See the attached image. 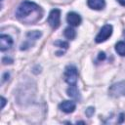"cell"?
<instances>
[{"instance_id": "obj_8", "label": "cell", "mask_w": 125, "mask_h": 125, "mask_svg": "<svg viewBox=\"0 0 125 125\" xmlns=\"http://www.w3.org/2000/svg\"><path fill=\"white\" fill-rule=\"evenodd\" d=\"M75 107H76V104L72 101H63L60 104L61 110H62L65 113H71V112H73L74 109H75Z\"/></svg>"}, {"instance_id": "obj_20", "label": "cell", "mask_w": 125, "mask_h": 125, "mask_svg": "<svg viewBox=\"0 0 125 125\" xmlns=\"http://www.w3.org/2000/svg\"><path fill=\"white\" fill-rule=\"evenodd\" d=\"M124 37H125V31H124Z\"/></svg>"}, {"instance_id": "obj_17", "label": "cell", "mask_w": 125, "mask_h": 125, "mask_svg": "<svg viewBox=\"0 0 125 125\" xmlns=\"http://www.w3.org/2000/svg\"><path fill=\"white\" fill-rule=\"evenodd\" d=\"M104 59H105L104 53V52H100V53H99V60H100V61H103V60H104Z\"/></svg>"}, {"instance_id": "obj_18", "label": "cell", "mask_w": 125, "mask_h": 125, "mask_svg": "<svg viewBox=\"0 0 125 125\" xmlns=\"http://www.w3.org/2000/svg\"><path fill=\"white\" fill-rule=\"evenodd\" d=\"M6 99L4 98V97H1V108H4V106H5V104H6Z\"/></svg>"}, {"instance_id": "obj_7", "label": "cell", "mask_w": 125, "mask_h": 125, "mask_svg": "<svg viewBox=\"0 0 125 125\" xmlns=\"http://www.w3.org/2000/svg\"><path fill=\"white\" fill-rule=\"evenodd\" d=\"M13 45V39L11 36L6 35V34H1L0 35V50L2 52L9 50Z\"/></svg>"}, {"instance_id": "obj_13", "label": "cell", "mask_w": 125, "mask_h": 125, "mask_svg": "<svg viewBox=\"0 0 125 125\" xmlns=\"http://www.w3.org/2000/svg\"><path fill=\"white\" fill-rule=\"evenodd\" d=\"M42 35L41 31L38 30H33V31H29L26 33V38L28 40H37L38 38H40Z\"/></svg>"}, {"instance_id": "obj_15", "label": "cell", "mask_w": 125, "mask_h": 125, "mask_svg": "<svg viewBox=\"0 0 125 125\" xmlns=\"http://www.w3.org/2000/svg\"><path fill=\"white\" fill-rule=\"evenodd\" d=\"M94 112H95V108L92 107V106H90V107H88V108L86 109V115H87L88 117H91V116L94 114Z\"/></svg>"}, {"instance_id": "obj_16", "label": "cell", "mask_w": 125, "mask_h": 125, "mask_svg": "<svg viewBox=\"0 0 125 125\" xmlns=\"http://www.w3.org/2000/svg\"><path fill=\"white\" fill-rule=\"evenodd\" d=\"M2 62H3L4 64H7V63H12V62H13V60H12L11 58L4 57V58L2 59Z\"/></svg>"}, {"instance_id": "obj_6", "label": "cell", "mask_w": 125, "mask_h": 125, "mask_svg": "<svg viewBox=\"0 0 125 125\" xmlns=\"http://www.w3.org/2000/svg\"><path fill=\"white\" fill-rule=\"evenodd\" d=\"M81 17L75 12H69L66 16V21L70 26H78L81 23Z\"/></svg>"}, {"instance_id": "obj_14", "label": "cell", "mask_w": 125, "mask_h": 125, "mask_svg": "<svg viewBox=\"0 0 125 125\" xmlns=\"http://www.w3.org/2000/svg\"><path fill=\"white\" fill-rule=\"evenodd\" d=\"M55 45H56L57 47L63 48V49H67V48H68V43L65 42V41H62V40L56 41V42H55Z\"/></svg>"}, {"instance_id": "obj_10", "label": "cell", "mask_w": 125, "mask_h": 125, "mask_svg": "<svg viewBox=\"0 0 125 125\" xmlns=\"http://www.w3.org/2000/svg\"><path fill=\"white\" fill-rule=\"evenodd\" d=\"M66 93L70 98L74 100H80V94H79V91L76 85H70V87L66 90Z\"/></svg>"}, {"instance_id": "obj_9", "label": "cell", "mask_w": 125, "mask_h": 125, "mask_svg": "<svg viewBox=\"0 0 125 125\" xmlns=\"http://www.w3.org/2000/svg\"><path fill=\"white\" fill-rule=\"evenodd\" d=\"M87 4L93 10H102L104 7L105 2L104 0H87Z\"/></svg>"}, {"instance_id": "obj_12", "label": "cell", "mask_w": 125, "mask_h": 125, "mask_svg": "<svg viewBox=\"0 0 125 125\" xmlns=\"http://www.w3.org/2000/svg\"><path fill=\"white\" fill-rule=\"evenodd\" d=\"M64 36H65L67 39L72 40V39H74L75 36H76V31H75L71 26H68V27H66V28L64 29Z\"/></svg>"}, {"instance_id": "obj_3", "label": "cell", "mask_w": 125, "mask_h": 125, "mask_svg": "<svg viewBox=\"0 0 125 125\" xmlns=\"http://www.w3.org/2000/svg\"><path fill=\"white\" fill-rule=\"evenodd\" d=\"M112 25L111 24H104L102 29L100 30V32L97 34L96 38H95V41L97 43H102V42H104L105 40H107L111 34H112Z\"/></svg>"}, {"instance_id": "obj_19", "label": "cell", "mask_w": 125, "mask_h": 125, "mask_svg": "<svg viewBox=\"0 0 125 125\" xmlns=\"http://www.w3.org/2000/svg\"><path fill=\"white\" fill-rule=\"evenodd\" d=\"M117 2H118L120 5H122V6H125V0H117Z\"/></svg>"}, {"instance_id": "obj_4", "label": "cell", "mask_w": 125, "mask_h": 125, "mask_svg": "<svg viewBox=\"0 0 125 125\" xmlns=\"http://www.w3.org/2000/svg\"><path fill=\"white\" fill-rule=\"evenodd\" d=\"M47 21L51 27L58 28L61 23V11L59 9H53L48 16Z\"/></svg>"}, {"instance_id": "obj_5", "label": "cell", "mask_w": 125, "mask_h": 125, "mask_svg": "<svg viewBox=\"0 0 125 125\" xmlns=\"http://www.w3.org/2000/svg\"><path fill=\"white\" fill-rule=\"evenodd\" d=\"M109 95L112 97L125 96V81L117 82L109 87Z\"/></svg>"}, {"instance_id": "obj_1", "label": "cell", "mask_w": 125, "mask_h": 125, "mask_svg": "<svg viewBox=\"0 0 125 125\" xmlns=\"http://www.w3.org/2000/svg\"><path fill=\"white\" fill-rule=\"evenodd\" d=\"M41 9L40 7L35 4L34 2H29V1H23L17 9L16 12V17L19 20H24L26 19L30 14L39 12Z\"/></svg>"}, {"instance_id": "obj_11", "label": "cell", "mask_w": 125, "mask_h": 125, "mask_svg": "<svg viewBox=\"0 0 125 125\" xmlns=\"http://www.w3.org/2000/svg\"><path fill=\"white\" fill-rule=\"evenodd\" d=\"M115 51L120 56H125V41H119L115 44Z\"/></svg>"}, {"instance_id": "obj_2", "label": "cell", "mask_w": 125, "mask_h": 125, "mask_svg": "<svg viewBox=\"0 0 125 125\" xmlns=\"http://www.w3.org/2000/svg\"><path fill=\"white\" fill-rule=\"evenodd\" d=\"M63 77H64V80L67 84L76 85V82L78 79V70H77L76 66H74L72 64L67 65L64 69Z\"/></svg>"}]
</instances>
